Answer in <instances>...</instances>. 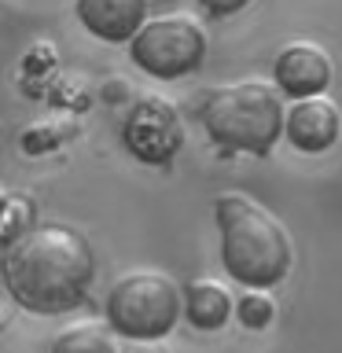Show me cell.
<instances>
[{"mask_svg": "<svg viewBox=\"0 0 342 353\" xmlns=\"http://www.w3.org/2000/svg\"><path fill=\"white\" fill-rule=\"evenodd\" d=\"M0 272L22 309L55 316L85 302L96 276V258L77 228L48 221V225L19 232L0 261Z\"/></svg>", "mask_w": 342, "mask_h": 353, "instance_id": "obj_1", "label": "cell"}, {"mask_svg": "<svg viewBox=\"0 0 342 353\" xmlns=\"http://www.w3.org/2000/svg\"><path fill=\"white\" fill-rule=\"evenodd\" d=\"M214 214L221 228V261L236 283L265 291L291 272V236L265 206L243 192H225L214 199Z\"/></svg>", "mask_w": 342, "mask_h": 353, "instance_id": "obj_2", "label": "cell"}, {"mask_svg": "<svg viewBox=\"0 0 342 353\" xmlns=\"http://www.w3.org/2000/svg\"><path fill=\"white\" fill-rule=\"evenodd\" d=\"M203 125L210 140L228 151L269 154L283 132V103L280 92L265 81H239L206 88L203 99Z\"/></svg>", "mask_w": 342, "mask_h": 353, "instance_id": "obj_3", "label": "cell"}, {"mask_svg": "<svg viewBox=\"0 0 342 353\" xmlns=\"http://www.w3.org/2000/svg\"><path fill=\"white\" fill-rule=\"evenodd\" d=\"M181 302L184 291L165 272H129L107 294V324L125 339L154 342L173 331L177 316H181Z\"/></svg>", "mask_w": 342, "mask_h": 353, "instance_id": "obj_4", "label": "cell"}, {"mask_svg": "<svg viewBox=\"0 0 342 353\" xmlns=\"http://www.w3.org/2000/svg\"><path fill=\"white\" fill-rule=\"evenodd\" d=\"M129 55L143 74L173 81L203 66L206 59V30L192 15H162L148 19L140 33L129 41Z\"/></svg>", "mask_w": 342, "mask_h": 353, "instance_id": "obj_5", "label": "cell"}, {"mask_svg": "<svg viewBox=\"0 0 342 353\" xmlns=\"http://www.w3.org/2000/svg\"><path fill=\"white\" fill-rule=\"evenodd\" d=\"M121 140H125V148L137 154L140 162L165 165L184 143L181 114H177V107L170 99L143 96L129 107L125 125H121Z\"/></svg>", "mask_w": 342, "mask_h": 353, "instance_id": "obj_6", "label": "cell"}, {"mask_svg": "<svg viewBox=\"0 0 342 353\" xmlns=\"http://www.w3.org/2000/svg\"><path fill=\"white\" fill-rule=\"evenodd\" d=\"M272 81L283 96H291V99L320 96L331 85V59H328V52L320 48V44L294 41L276 55Z\"/></svg>", "mask_w": 342, "mask_h": 353, "instance_id": "obj_7", "label": "cell"}, {"mask_svg": "<svg viewBox=\"0 0 342 353\" xmlns=\"http://www.w3.org/2000/svg\"><path fill=\"white\" fill-rule=\"evenodd\" d=\"M77 22L107 44H125L148 22V0H74Z\"/></svg>", "mask_w": 342, "mask_h": 353, "instance_id": "obj_8", "label": "cell"}, {"mask_svg": "<svg viewBox=\"0 0 342 353\" xmlns=\"http://www.w3.org/2000/svg\"><path fill=\"white\" fill-rule=\"evenodd\" d=\"M339 129H342L339 107L324 96L294 99V107L287 110V118H283L287 140H291L298 151H309V154L328 151L331 143L339 140Z\"/></svg>", "mask_w": 342, "mask_h": 353, "instance_id": "obj_9", "label": "cell"}, {"mask_svg": "<svg viewBox=\"0 0 342 353\" xmlns=\"http://www.w3.org/2000/svg\"><path fill=\"white\" fill-rule=\"evenodd\" d=\"M232 313V294L217 280H192L184 287V316L199 331H217L225 327Z\"/></svg>", "mask_w": 342, "mask_h": 353, "instance_id": "obj_10", "label": "cell"}, {"mask_svg": "<svg viewBox=\"0 0 342 353\" xmlns=\"http://www.w3.org/2000/svg\"><path fill=\"white\" fill-rule=\"evenodd\" d=\"M48 353H118V350H114V339H110L107 327L77 324V327H66L63 335H55Z\"/></svg>", "mask_w": 342, "mask_h": 353, "instance_id": "obj_11", "label": "cell"}, {"mask_svg": "<svg viewBox=\"0 0 342 353\" xmlns=\"http://www.w3.org/2000/svg\"><path fill=\"white\" fill-rule=\"evenodd\" d=\"M236 313H239V324H243V327L261 331V327H269V324H272L276 309H272V302H269V298H265L261 291H254V287H250V291L239 298Z\"/></svg>", "mask_w": 342, "mask_h": 353, "instance_id": "obj_12", "label": "cell"}, {"mask_svg": "<svg viewBox=\"0 0 342 353\" xmlns=\"http://www.w3.org/2000/svg\"><path fill=\"white\" fill-rule=\"evenodd\" d=\"M203 4L206 15H214V19H228V15H236V11H243L250 4V0H199Z\"/></svg>", "mask_w": 342, "mask_h": 353, "instance_id": "obj_13", "label": "cell"}]
</instances>
